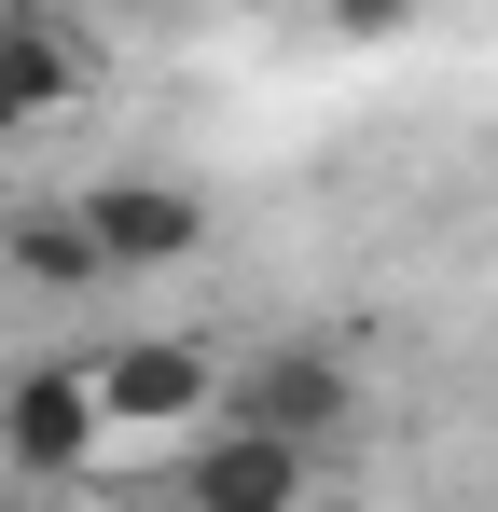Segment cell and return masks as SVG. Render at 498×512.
I'll return each instance as SVG.
<instances>
[{"label": "cell", "mask_w": 498, "mask_h": 512, "mask_svg": "<svg viewBox=\"0 0 498 512\" xmlns=\"http://www.w3.org/2000/svg\"><path fill=\"white\" fill-rule=\"evenodd\" d=\"M222 416H236V429H277V443H305V457H319L332 429H360V360L319 346V333L249 346L236 374H222Z\"/></svg>", "instance_id": "obj_1"}, {"label": "cell", "mask_w": 498, "mask_h": 512, "mask_svg": "<svg viewBox=\"0 0 498 512\" xmlns=\"http://www.w3.org/2000/svg\"><path fill=\"white\" fill-rule=\"evenodd\" d=\"M0 443H14V471H28V485H56V471H83V457L111 443V402H97V360H28V374L0 388Z\"/></svg>", "instance_id": "obj_2"}, {"label": "cell", "mask_w": 498, "mask_h": 512, "mask_svg": "<svg viewBox=\"0 0 498 512\" xmlns=\"http://www.w3.org/2000/svg\"><path fill=\"white\" fill-rule=\"evenodd\" d=\"M83 236H97V263L111 277H166V263H194L208 250V194H180V180H97L83 194Z\"/></svg>", "instance_id": "obj_3"}, {"label": "cell", "mask_w": 498, "mask_h": 512, "mask_svg": "<svg viewBox=\"0 0 498 512\" xmlns=\"http://www.w3.org/2000/svg\"><path fill=\"white\" fill-rule=\"evenodd\" d=\"M319 499V457L305 443H277V429H208L194 457H180V512H305Z\"/></svg>", "instance_id": "obj_4"}, {"label": "cell", "mask_w": 498, "mask_h": 512, "mask_svg": "<svg viewBox=\"0 0 498 512\" xmlns=\"http://www.w3.org/2000/svg\"><path fill=\"white\" fill-rule=\"evenodd\" d=\"M97 402H111V429H194V416H222V360L194 333H139L97 360Z\"/></svg>", "instance_id": "obj_5"}, {"label": "cell", "mask_w": 498, "mask_h": 512, "mask_svg": "<svg viewBox=\"0 0 498 512\" xmlns=\"http://www.w3.org/2000/svg\"><path fill=\"white\" fill-rule=\"evenodd\" d=\"M70 97H83V28L42 14V0H14L0 14V125H56Z\"/></svg>", "instance_id": "obj_6"}, {"label": "cell", "mask_w": 498, "mask_h": 512, "mask_svg": "<svg viewBox=\"0 0 498 512\" xmlns=\"http://www.w3.org/2000/svg\"><path fill=\"white\" fill-rule=\"evenodd\" d=\"M0 250H14V277H28V291H97V277H111V263H97V236H83V194L28 208Z\"/></svg>", "instance_id": "obj_7"}, {"label": "cell", "mask_w": 498, "mask_h": 512, "mask_svg": "<svg viewBox=\"0 0 498 512\" xmlns=\"http://www.w3.org/2000/svg\"><path fill=\"white\" fill-rule=\"evenodd\" d=\"M319 14H332V28H346V42H388V28H402L415 0H319Z\"/></svg>", "instance_id": "obj_8"}, {"label": "cell", "mask_w": 498, "mask_h": 512, "mask_svg": "<svg viewBox=\"0 0 498 512\" xmlns=\"http://www.w3.org/2000/svg\"><path fill=\"white\" fill-rule=\"evenodd\" d=\"M125 14H166V0H125Z\"/></svg>", "instance_id": "obj_9"}, {"label": "cell", "mask_w": 498, "mask_h": 512, "mask_svg": "<svg viewBox=\"0 0 498 512\" xmlns=\"http://www.w3.org/2000/svg\"><path fill=\"white\" fill-rule=\"evenodd\" d=\"M0 14H14V0H0Z\"/></svg>", "instance_id": "obj_10"}, {"label": "cell", "mask_w": 498, "mask_h": 512, "mask_svg": "<svg viewBox=\"0 0 498 512\" xmlns=\"http://www.w3.org/2000/svg\"><path fill=\"white\" fill-rule=\"evenodd\" d=\"M0 512H14V499H0Z\"/></svg>", "instance_id": "obj_11"}]
</instances>
